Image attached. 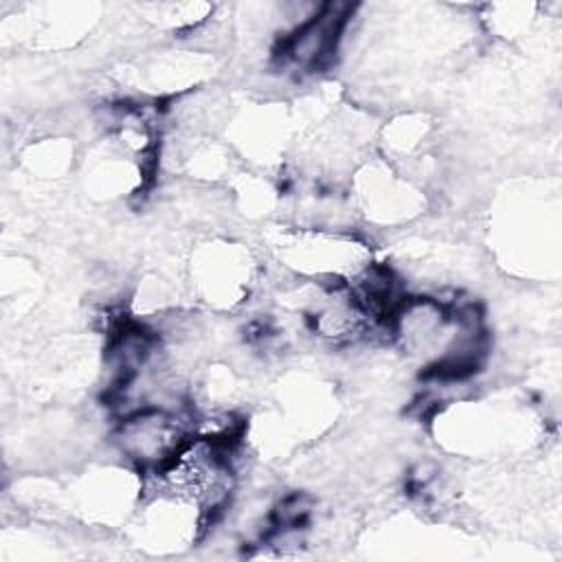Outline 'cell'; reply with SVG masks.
Instances as JSON below:
<instances>
[{"instance_id": "17", "label": "cell", "mask_w": 562, "mask_h": 562, "mask_svg": "<svg viewBox=\"0 0 562 562\" xmlns=\"http://www.w3.org/2000/svg\"><path fill=\"white\" fill-rule=\"evenodd\" d=\"M490 11L487 18H483V22L490 26V31L496 37L503 40H516L522 37L533 22V4H514V2H505V4H487L485 7Z\"/></svg>"}, {"instance_id": "10", "label": "cell", "mask_w": 562, "mask_h": 562, "mask_svg": "<svg viewBox=\"0 0 562 562\" xmlns=\"http://www.w3.org/2000/svg\"><path fill=\"white\" fill-rule=\"evenodd\" d=\"M193 435V413L187 408L143 406L116 419L112 443L125 463L145 476L160 470Z\"/></svg>"}, {"instance_id": "7", "label": "cell", "mask_w": 562, "mask_h": 562, "mask_svg": "<svg viewBox=\"0 0 562 562\" xmlns=\"http://www.w3.org/2000/svg\"><path fill=\"white\" fill-rule=\"evenodd\" d=\"M189 299L198 305L226 314L241 307L261 274L252 248L228 235H206L191 244L182 259Z\"/></svg>"}, {"instance_id": "9", "label": "cell", "mask_w": 562, "mask_h": 562, "mask_svg": "<svg viewBox=\"0 0 562 562\" xmlns=\"http://www.w3.org/2000/svg\"><path fill=\"white\" fill-rule=\"evenodd\" d=\"M211 522L195 505L145 481L143 498L123 525V536L147 555H178L191 549Z\"/></svg>"}, {"instance_id": "15", "label": "cell", "mask_w": 562, "mask_h": 562, "mask_svg": "<svg viewBox=\"0 0 562 562\" xmlns=\"http://www.w3.org/2000/svg\"><path fill=\"white\" fill-rule=\"evenodd\" d=\"M77 147L66 134H44L26 143L18 154V169L29 182L57 184L72 173Z\"/></svg>"}, {"instance_id": "16", "label": "cell", "mask_w": 562, "mask_h": 562, "mask_svg": "<svg viewBox=\"0 0 562 562\" xmlns=\"http://www.w3.org/2000/svg\"><path fill=\"white\" fill-rule=\"evenodd\" d=\"M226 187L235 209L250 220H263L281 204V187L259 169H237Z\"/></svg>"}, {"instance_id": "12", "label": "cell", "mask_w": 562, "mask_h": 562, "mask_svg": "<svg viewBox=\"0 0 562 562\" xmlns=\"http://www.w3.org/2000/svg\"><path fill=\"white\" fill-rule=\"evenodd\" d=\"M351 15L353 4H318L303 24L277 42L272 57L283 70L316 72L327 68L340 50Z\"/></svg>"}, {"instance_id": "11", "label": "cell", "mask_w": 562, "mask_h": 562, "mask_svg": "<svg viewBox=\"0 0 562 562\" xmlns=\"http://www.w3.org/2000/svg\"><path fill=\"white\" fill-rule=\"evenodd\" d=\"M215 68V53L206 46H193L156 50L136 61L127 75L143 99L160 101L167 97H187L206 88Z\"/></svg>"}, {"instance_id": "14", "label": "cell", "mask_w": 562, "mask_h": 562, "mask_svg": "<svg viewBox=\"0 0 562 562\" xmlns=\"http://www.w3.org/2000/svg\"><path fill=\"white\" fill-rule=\"evenodd\" d=\"M435 136V121L428 112L402 110L382 125H378L375 143L382 158L424 182L426 169L432 165L430 149Z\"/></svg>"}, {"instance_id": "2", "label": "cell", "mask_w": 562, "mask_h": 562, "mask_svg": "<svg viewBox=\"0 0 562 562\" xmlns=\"http://www.w3.org/2000/svg\"><path fill=\"white\" fill-rule=\"evenodd\" d=\"M490 244L507 272L520 277L558 274L560 200L542 180L507 184L490 209Z\"/></svg>"}, {"instance_id": "3", "label": "cell", "mask_w": 562, "mask_h": 562, "mask_svg": "<svg viewBox=\"0 0 562 562\" xmlns=\"http://www.w3.org/2000/svg\"><path fill=\"white\" fill-rule=\"evenodd\" d=\"M338 411L340 397L331 380L303 369L285 371L246 422L244 441L248 439L266 459H279L325 435L336 424Z\"/></svg>"}, {"instance_id": "4", "label": "cell", "mask_w": 562, "mask_h": 562, "mask_svg": "<svg viewBox=\"0 0 562 562\" xmlns=\"http://www.w3.org/2000/svg\"><path fill=\"white\" fill-rule=\"evenodd\" d=\"M145 492V474L119 461L88 463L64 481L46 476L44 512L90 529H123Z\"/></svg>"}, {"instance_id": "6", "label": "cell", "mask_w": 562, "mask_h": 562, "mask_svg": "<svg viewBox=\"0 0 562 562\" xmlns=\"http://www.w3.org/2000/svg\"><path fill=\"white\" fill-rule=\"evenodd\" d=\"M235 443L228 439L191 435L189 441L145 481L195 505L211 520L233 501L237 490Z\"/></svg>"}, {"instance_id": "8", "label": "cell", "mask_w": 562, "mask_h": 562, "mask_svg": "<svg viewBox=\"0 0 562 562\" xmlns=\"http://www.w3.org/2000/svg\"><path fill=\"white\" fill-rule=\"evenodd\" d=\"M347 200L356 222L375 231L406 228L428 209L424 182L380 154H371L353 169L347 180Z\"/></svg>"}, {"instance_id": "1", "label": "cell", "mask_w": 562, "mask_h": 562, "mask_svg": "<svg viewBox=\"0 0 562 562\" xmlns=\"http://www.w3.org/2000/svg\"><path fill=\"white\" fill-rule=\"evenodd\" d=\"M430 428L446 452L485 463L529 454L544 435V422L536 411L503 393L441 404Z\"/></svg>"}, {"instance_id": "5", "label": "cell", "mask_w": 562, "mask_h": 562, "mask_svg": "<svg viewBox=\"0 0 562 562\" xmlns=\"http://www.w3.org/2000/svg\"><path fill=\"white\" fill-rule=\"evenodd\" d=\"M272 259L296 281L349 283L371 261V244L356 231L281 224L266 235Z\"/></svg>"}, {"instance_id": "13", "label": "cell", "mask_w": 562, "mask_h": 562, "mask_svg": "<svg viewBox=\"0 0 562 562\" xmlns=\"http://www.w3.org/2000/svg\"><path fill=\"white\" fill-rule=\"evenodd\" d=\"M151 167L101 134L79 158V178L86 195L97 202H114L138 195L151 176Z\"/></svg>"}]
</instances>
